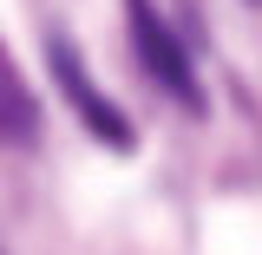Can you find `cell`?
<instances>
[{"instance_id":"cell-1","label":"cell","mask_w":262,"mask_h":255,"mask_svg":"<svg viewBox=\"0 0 262 255\" xmlns=\"http://www.w3.org/2000/svg\"><path fill=\"white\" fill-rule=\"evenodd\" d=\"M131 13V46H138V65L158 79L164 92L177 98L184 111H203V92H196V72H190V53L177 46V33L164 27V13L151 7V0H125Z\"/></svg>"},{"instance_id":"cell-2","label":"cell","mask_w":262,"mask_h":255,"mask_svg":"<svg viewBox=\"0 0 262 255\" xmlns=\"http://www.w3.org/2000/svg\"><path fill=\"white\" fill-rule=\"evenodd\" d=\"M46 65H53L59 92L79 105L85 131H92V137H105L112 151H131V125H125V111H118L112 98H98V92H92V79H85V65H79V53H72V39H46Z\"/></svg>"},{"instance_id":"cell-3","label":"cell","mask_w":262,"mask_h":255,"mask_svg":"<svg viewBox=\"0 0 262 255\" xmlns=\"http://www.w3.org/2000/svg\"><path fill=\"white\" fill-rule=\"evenodd\" d=\"M33 131H39V105L13 79V65L0 59V144H33Z\"/></svg>"}]
</instances>
